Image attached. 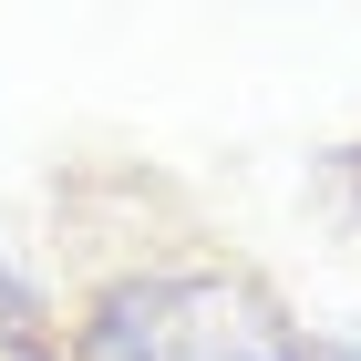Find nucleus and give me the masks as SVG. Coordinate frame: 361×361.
<instances>
[{"mask_svg": "<svg viewBox=\"0 0 361 361\" xmlns=\"http://www.w3.org/2000/svg\"><path fill=\"white\" fill-rule=\"evenodd\" d=\"M73 361H300V331H279L269 300L217 269H166L104 289Z\"/></svg>", "mask_w": 361, "mask_h": 361, "instance_id": "1", "label": "nucleus"}, {"mask_svg": "<svg viewBox=\"0 0 361 361\" xmlns=\"http://www.w3.org/2000/svg\"><path fill=\"white\" fill-rule=\"evenodd\" d=\"M300 361H361V331H341V341H300Z\"/></svg>", "mask_w": 361, "mask_h": 361, "instance_id": "2", "label": "nucleus"}, {"mask_svg": "<svg viewBox=\"0 0 361 361\" xmlns=\"http://www.w3.org/2000/svg\"><path fill=\"white\" fill-rule=\"evenodd\" d=\"M351 207H361V155H351Z\"/></svg>", "mask_w": 361, "mask_h": 361, "instance_id": "3", "label": "nucleus"}]
</instances>
